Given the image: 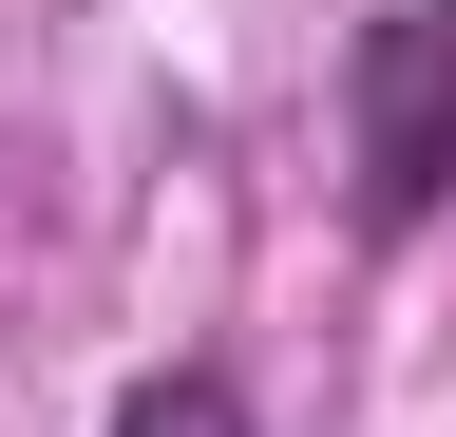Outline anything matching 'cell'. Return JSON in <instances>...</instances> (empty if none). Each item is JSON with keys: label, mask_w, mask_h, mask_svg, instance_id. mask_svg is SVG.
<instances>
[{"label": "cell", "mask_w": 456, "mask_h": 437, "mask_svg": "<svg viewBox=\"0 0 456 437\" xmlns=\"http://www.w3.org/2000/svg\"><path fill=\"white\" fill-rule=\"evenodd\" d=\"M342 172H362L380 247H419L456 209V0H380L342 38Z\"/></svg>", "instance_id": "6da1fadb"}, {"label": "cell", "mask_w": 456, "mask_h": 437, "mask_svg": "<svg viewBox=\"0 0 456 437\" xmlns=\"http://www.w3.org/2000/svg\"><path fill=\"white\" fill-rule=\"evenodd\" d=\"M95 437H266V418H248V380H228V361H152V380H114Z\"/></svg>", "instance_id": "7a4b0ae2"}]
</instances>
